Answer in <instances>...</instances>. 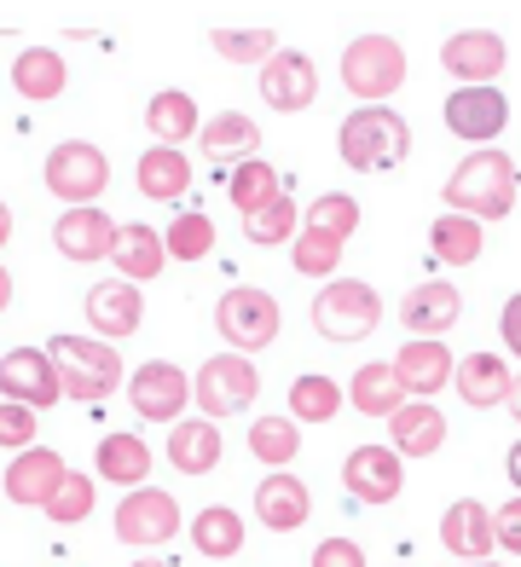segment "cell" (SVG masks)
I'll list each match as a JSON object with an SVG mask.
<instances>
[{
	"label": "cell",
	"instance_id": "cell-1",
	"mask_svg": "<svg viewBox=\"0 0 521 567\" xmlns=\"http://www.w3.org/2000/svg\"><path fill=\"white\" fill-rule=\"evenodd\" d=\"M515 163L504 157V151H476V157H463L452 168V179L440 186V197H447V215H469V220H504L515 209Z\"/></svg>",
	"mask_w": 521,
	"mask_h": 567
},
{
	"label": "cell",
	"instance_id": "cell-2",
	"mask_svg": "<svg viewBox=\"0 0 521 567\" xmlns=\"http://www.w3.org/2000/svg\"><path fill=\"white\" fill-rule=\"evenodd\" d=\"M336 145H343V163L354 174H395L411 157V127H406L400 111H388V105H359L343 122Z\"/></svg>",
	"mask_w": 521,
	"mask_h": 567
},
{
	"label": "cell",
	"instance_id": "cell-3",
	"mask_svg": "<svg viewBox=\"0 0 521 567\" xmlns=\"http://www.w3.org/2000/svg\"><path fill=\"white\" fill-rule=\"evenodd\" d=\"M47 359H52V371H59L64 400L99 405V400H111L122 389V359H116L111 342H99V337H52Z\"/></svg>",
	"mask_w": 521,
	"mask_h": 567
},
{
	"label": "cell",
	"instance_id": "cell-4",
	"mask_svg": "<svg viewBox=\"0 0 521 567\" xmlns=\"http://www.w3.org/2000/svg\"><path fill=\"white\" fill-rule=\"evenodd\" d=\"M377 324H382V296L359 278H330L313 296V330L325 342H365Z\"/></svg>",
	"mask_w": 521,
	"mask_h": 567
},
{
	"label": "cell",
	"instance_id": "cell-5",
	"mask_svg": "<svg viewBox=\"0 0 521 567\" xmlns=\"http://www.w3.org/2000/svg\"><path fill=\"white\" fill-rule=\"evenodd\" d=\"M406 82V47L395 35H359L343 53V87L359 105H382L388 93Z\"/></svg>",
	"mask_w": 521,
	"mask_h": 567
},
{
	"label": "cell",
	"instance_id": "cell-6",
	"mask_svg": "<svg viewBox=\"0 0 521 567\" xmlns=\"http://www.w3.org/2000/svg\"><path fill=\"white\" fill-rule=\"evenodd\" d=\"M215 324H221V337L232 353H255V348H267L278 342V301L267 290H255V284H232V290L215 301Z\"/></svg>",
	"mask_w": 521,
	"mask_h": 567
},
{
	"label": "cell",
	"instance_id": "cell-7",
	"mask_svg": "<svg viewBox=\"0 0 521 567\" xmlns=\"http://www.w3.org/2000/svg\"><path fill=\"white\" fill-rule=\"evenodd\" d=\"M111 186V163L104 151L88 145V140H64L47 151V192L64 197L70 209H93V197Z\"/></svg>",
	"mask_w": 521,
	"mask_h": 567
},
{
	"label": "cell",
	"instance_id": "cell-8",
	"mask_svg": "<svg viewBox=\"0 0 521 567\" xmlns=\"http://www.w3.org/2000/svg\"><path fill=\"white\" fill-rule=\"evenodd\" d=\"M255 394H260V377H255V365L244 353H215L192 382V400L203 411V423H221V417H232V411H249Z\"/></svg>",
	"mask_w": 521,
	"mask_h": 567
},
{
	"label": "cell",
	"instance_id": "cell-9",
	"mask_svg": "<svg viewBox=\"0 0 521 567\" xmlns=\"http://www.w3.org/2000/svg\"><path fill=\"white\" fill-rule=\"evenodd\" d=\"M180 533V504L156 486H134L122 504H116V538L134 550H156Z\"/></svg>",
	"mask_w": 521,
	"mask_h": 567
},
{
	"label": "cell",
	"instance_id": "cell-10",
	"mask_svg": "<svg viewBox=\"0 0 521 567\" xmlns=\"http://www.w3.org/2000/svg\"><path fill=\"white\" fill-rule=\"evenodd\" d=\"M0 400L23 405V411H47V405L64 400L59 371H52L47 348H12L7 359H0Z\"/></svg>",
	"mask_w": 521,
	"mask_h": 567
},
{
	"label": "cell",
	"instance_id": "cell-11",
	"mask_svg": "<svg viewBox=\"0 0 521 567\" xmlns=\"http://www.w3.org/2000/svg\"><path fill=\"white\" fill-rule=\"evenodd\" d=\"M463 319V296L458 284L447 278H429V284H411L406 301H400V324H406V342H440L447 330Z\"/></svg>",
	"mask_w": 521,
	"mask_h": 567
},
{
	"label": "cell",
	"instance_id": "cell-12",
	"mask_svg": "<svg viewBox=\"0 0 521 567\" xmlns=\"http://www.w3.org/2000/svg\"><path fill=\"white\" fill-rule=\"evenodd\" d=\"M260 99L284 116L307 111L313 99H319V70H313V59L296 53V47H278V53L260 64Z\"/></svg>",
	"mask_w": 521,
	"mask_h": 567
},
{
	"label": "cell",
	"instance_id": "cell-13",
	"mask_svg": "<svg viewBox=\"0 0 521 567\" xmlns=\"http://www.w3.org/2000/svg\"><path fill=\"white\" fill-rule=\"evenodd\" d=\"M343 486L354 504H395L406 486V463L388 446H354L343 457Z\"/></svg>",
	"mask_w": 521,
	"mask_h": 567
},
{
	"label": "cell",
	"instance_id": "cell-14",
	"mask_svg": "<svg viewBox=\"0 0 521 567\" xmlns=\"http://www.w3.org/2000/svg\"><path fill=\"white\" fill-rule=\"evenodd\" d=\"M440 64H447L458 82L487 87L492 75H504L510 47H504V35H492V30H463V35H447V41H440Z\"/></svg>",
	"mask_w": 521,
	"mask_h": 567
},
{
	"label": "cell",
	"instance_id": "cell-15",
	"mask_svg": "<svg viewBox=\"0 0 521 567\" xmlns=\"http://www.w3.org/2000/svg\"><path fill=\"white\" fill-rule=\"evenodd\" d=\"M52 244H59L64 261L88 267V261H111L116 249V220L104 209H64L59 220H52Z\"/></svg>",
	"mask_w": 521,
	"mask_h": 567
},
{
	"label": "cell",
	"instance_id": "cell-16",
	"mask_svg": "<svg viewBox=\"0 0 521 567\" xmlns=\"http://www.w3.org/2000/svg\"><path fill=\"white\" fill-rule=\"evenodd\" d=\"M504 122H510V99L499 87H458L447 99V127H452L458 140L487 145V140L504 134Z\"/></svg>",
	"mask_w": 521,
	"mask_h": 567
},
{
	"label": "cell",
	"instance_id": "cell-17",
	"mask_svg": "<svg viewBox=\"0 0 521 567\" xmlns=\"http://www.w3.org/2000/svg\"><path fill=\"white\" fill-rule=\"evenodd\" d=\"M127 394H134V411L145 423H174L192 400V382L180 377V365H168V359H151V365L134 371V389Z\"/></svg>",
	"mask_w": 521,
	"mask_h": 567
},
{
	"label": "cell",
	"instance_id": "cell-18",
	"mask_svg": "<svg viewBox=\"0 0 521 567\" xmlns=\"http://www.w3.org/2000/svg\"><path fill=\"white\" fill-rule=\"evenodd\" d=\"M88 324L99 330V342H116V337H134L145 324V301H140V284H122V278H104L88 290Z\"/></svg>",
	"mask_w": 521,
	"mask_h": 567
},
{
	"label": "cell",
	"instance_id": "cell-19",
	"mask_svg": "<svg viewBox=\"0 0 521 567\" xmlns=\"http://www.w3.org/2000/svg\"><path fill=\"white\" fill-rule=\"evenodd\" d=\"M59 481H64V457L52 446H30L7 463V498L23 509H47L52 493H59Z\"/></svg>",
	"mask_w": 521,
	"mask_h": 567
},
{
	"label": "cell",
	"instance_id": "cell-20",
	"mask_svg": "<svg viewBox=\"0 0 521 567\" xmlns=\"http://www.w3.org/2000/svg\"><path fill=\"white\" fill-rule=\"evenodd\" d=\"M440 446H447V417H440L429 400H406L395 417H388V452L400 463L406 457H435Z\"/></svg>",
	"mask_w": 521,
	"mask_h": 567
},
{
	"label": "cell",
	"instance_id": "cell-21",
	"mask_svg": "<svg viewBox=\"0 0 521 567\" xmlns=\"http://www.w3.org/2000/svg\"><path fill=\"white\" fill-rule=\"evenodd\" d=\"M388 365H395L406 400H411V394L429 400V394H440V389L452 382V365H458V359L447 353V342H406L395 359H388Z\"/></svg>",
	"mask_w": 521,
	"mask_h": 567
},
{
	"label": "cell",
	"instance_id": "cell-22",
	"mask_svg": "<svg viewBox=\"0 0 521 567\" xmlns=\"http://www.w3.org/2000/svg\"><path fill=\"white\" fill-rule=\"evenodd\" d=\"M440 545L463 561H487V550H499V538H492V509L481 498H458L440 515Z\"/></svg>",
	"mask_w": 521,
	"mask_h": 567
},
{
	"label": "cell",
	"instance_id": "cell-23",
	"mask_svg": "<svg viewBox=\"0 0 521 567\" xmlns=\"http://www.w3.org/2000/svg\"><path fill=\"white\" fill-rule=\"evenodd\" d=\"M307 509H313V493H307V481H296L290 470H273L267 481L255 486V515L273 533H296L307 522Z\"/></svg>",
	"mask_w": 521,
	"mask_h": 567
},
{
	"label": "cell",
	"instance_id": "cell-24",
	"mask_svg": "<svg viewBox=\"0 0 521 567\" xmlns=\"http://www.w3.org/2000/svg\"><path fill=\"white\" fill-rule=\"evenodd\" d=\"M163 231H151V226H116V249H111V267L122 272V284H145L163 272Z\"/></svg>",
	"mask_w": 521,
	"mask_h": 567
},
{
	"label": "cell",
	"instance_id": "cell-25",
	"mask_svg": "<svg viewBox=\"0 0 521 567\" xmlns=\"http://www.w3.org/2000/svg\"><path fill=\"white\" fill-rule=\"evenodd\" d=\"M145 127L156 134V145H168V151H180L186 140H197V127H203V116H197V99L192 93H180V87H163L145 105Z\"/></svg>",
	"mask_w": 521,
	"mask_h": 567
},
{
	"label": "cell",
	"instance_id": "cell-26",
	"mask_svg": "<svg viewBox=\"0 0 521 567\" xmlns=\"http://www.w3.org/2000/svg\"><path fill=\"white\" fill-rule=\"evenodd\" d=\"M168 463L180 475H208L221 463V429L203 417H180L168 429Z\"/></svg>",
	"mask_w": 521,
	"mask_h": 567
},
{
	"label": "cell",
	"instance_id": "cell-27",
	"mask_svg": "<svg viewBox=\"0 0 521 567\" xmlns=\"http://www.w3.org/2000/svg\"><path fill=\"white\" fill-rule=\"evenodd\" d=\"M93 470H99V481H116V486L134 493V486H145V475H151V446L140 441V434H104Z\"/></svg>",
	"mask_w": 521,
	"mask_h": 567
},
{
	"label": "cell",
	"instance_id": "cell-28",
	"mask_svg": "<svg viewBox=\"0 0 521 567\" xmlns=\"http://www.w3.org/2000/svg\"><path fill=\"white\" fill-rule=\"evenodd\" d=\"M197 140H203V151H208L215 163H249L255 145H260V127H255L244 111H221V116H208V122L197 127Z\"/></svg>",
	"mask_w": 521,
	"mask_h": 567
},
{
	"label": "cell",
	"instance_id": "cell-29",
	"mask_svg": "<svg viewBox=\"0 0 521 567\" xmlns=\"http://www.w3.org/2000/svg\"><path fill=\"white\" fill-rule=\"evenodd\" d=\"M140 192L151 203H180V192L192 186V163H186V151H168V145H151L145 157H140Z\"/></svg>",
	"mask_w": 521,
	"mask_h": 567
},
{
	"label": "cell",
	"instance_id": "cell-30",
	"mask_svg": "<svg viewBox=\"0 0 521 567\" xmlns=\"http://www.w3.org/2000/svg\"><path fill=\"white\" fill-rule=\"evenodd\" d=\"M348 400H354V411H365V417H395V411L406 405V389H400L395 365L382 359V365H359L354 371Z\"/></svg>",
	"mask_w": 521,
	"mask_h": 567
},
{
	"label": "cell",
	"instance_id": "cell-31",
	"mask_svg": "<svg viewBox=\"0 0 521 567\" xmlns=\"http://www.w3.org/2000/svg\"><path fill=\"white\" fill-rule=\"evenodd\" d=\"M12 87L23 99H35V105L59 99L64 93V59L52 53V47H23V53L12 59Z\"/></svg>",
	"mask_w": 521,
	"mask_h": 567
},
{
	"label": "cell",
	"instance_id": "cell-32",
	"mask_svg": "<svg viewBox=\"0 0 521 567\" xmlns=\"http://www.w3.org/2000/svg\"><path fill=\"white\" fill-rule=\"evenodd\" d=\"M504 389H510V371H504V359L499 353H469L463 365H458V400L463 405H504Z\"/></svg>",
	"mask_w": 521,
	"mask_h": 567
},
{
	"label": "cell",
	"instance_id": "cell-33",
	"mask_svg": "<svg viewBox=\"0 0 521 567\" xmlns=\"http://www.w3.org/2000/svg\"><path fill=\"white\" fill-rule=\"evenodd\" d=\"M278 192H284V186H278V168L260 163V157H249V163H238V168L226 174V197H232V209H238L244 220L267 209Z\"/></svg>",
	"mask_w": 521,
	"mask_h": 567
},
{
	"label": "cell",
	"instance_id": "cell-34",
	"mask_svg": "<svg viewBox=\"0 0 521 567\" xmlns=\"http://www.w3.org/2000/svg\"><path fill=\"white\" fill-rule=\"evenodd\" d=\"M192 545H197L203 556H238V550H244V515H238V509H226V504L197 509Z\"/></svg>",
	"mask_w": 521,
	"mask_h": 567
},
{
	"label": "cell",
	"instance_id": "cell-35",
	"mask_svg": "<svg viewBox=\"0 0 521 567\" xmlns=\"http://www.w3.org/2000/svg\"><path fill=\"white\" fill-rule=\"evenodd\" d=\"M429 249H435L440 267H469L481 255V226L469 215H440L429 226Z\"/></svg>",
	"mask_w": 521,
	"mask_h": 567
},
{
	"label": "cell",
	"instance_id": "cell-36",
	"mask_svg": "<svg viewBox=\"0 0 521 567\" xmlns=\"http://www.w3.org/2000/svg\"><path fill=\"white\" fill-rule=\"evenodd\" d=\"M302 434H296V417H255L249 423V452L267 463V470H284L296 457Z\"/></svg>",
	"mask_w": 521,
	"mask_h": 567
},
{
	"label": "cell",
	"instance_id": "cell-37",
	"mask_svg": "<svg viewBox=\"0 0 521 567\" xmlns=\"http://www.w3.org/2000/svg\"><path fill=\"white\" fill-rule=\"evenodd\" d=\"M290 261L302 278H330L336 261H343V244L330 238V231H313V226H296V238H290Z\"/></svg>",
	"mask_w": 521,
	"mask_h": 567
},
{
	"label": "cell",
	"instance_id": "cell-38",
	"mask_svg": "<svg viewBox=\"0 0 521 567\" xmlns=\"http://www.w3.org/2000/svg\"><path fill=\"white\" fill-rule=\"evenodd\" d=\"M290 411L302 423H330L336 411H343V389H336L330 377H296L290 382Z\"/></svg>",
	"mask_w": 521,
	"mask_h": 567
},
{
	"label": "cell",
	"instance_id": "cell-39",
	"mask_svg": "<svg viewBox=\"0 0 521 567\" xmlns=\"http://www.w3.org/2000/svg\"><path fill=\"white\" fill-rule=\"evenodd\" d=\"M296 220H302V215H296V197H290V192H278L267 209L244 220V231H249V244L273 249V244H290V238H296Z\"/></svg>",
	"mask_w": 521,
	"mask_h": 567
},
{
	"label": "cell",
	"instance_id": "cell-40",
	"mask_svg": "<svg viewBox=\"0 0 521 567\" xmlns=\"http://www.w3.org/2000/svg\"><path fill=\"white\" fill-rule=\"evenodd\" d=\"M302 226L330 231L336 244H348L354 231H359V203H354L348 192H325V197H313V209H307V220H302Z\"/></svg>",
	"mask_w": 521,
	"mask_h": 567
},
{
	"label": "cell",
	"instance_id": "cell-41",
	"mask_svg": "<svg viewBox=\"0 0 521 567\" xmlns=\"http://www.w3.org/2000/svg\"><path fill=\"white\" fill-rule=\"evenodd\" d=\"M208 249H215V220H208V215H180V220H168L163 255H174V261H203Z\"/></svg>",
	"mask_w": 521,
	"mask_h": 567
},
{
	"label": "cell",
	"instance_id": "cell-42",
	"mask_svg": "<svg viewBox=\"0 0 521 567\" xmlns=\"http://www.w3.org/2000/svg\"><path fill=\"white\" fill-rule=\"evenodd\" d=\"M41 515H47V522H59V527L88 522V515H93V481H88L82 470H64L59 493H52V504H47Z\"/></svg>",
	"mask_w": 521,
	"mask_h": 567
},
{
	"label": "cell",
	"instance_id": "cell-43",
	"mask_svg": "<svg viewBox=\"0 0 521 567\" xmlns=\"http://www.w3.org/2000/svg\"><path fill=\"white\" fill-rule=\"evenodd\" d=\"M208 41H215V53L226 64H267L278 53V35L273 30H215Z\"/></svg>",
	"mask_w": 521,
	"mask_h": 567
},
{
	"label": "cell",
	"instance_id": "cell-44",
	"mask_svg": "<svg viewBox=\"0 0 521 567\" xmlns=\"http://www.w3.org/2000/svg\"><path fill=\"white\" fill-rule=\"evenodd\" d=\"M0 446H7V452H30L35 446V411L0 400Z\"/></svg>",
	"mask_w": 521,
	"mask_h": 567
},
{
	"label": "cell",
	"instance_id": "cell-45",
	"mask_svg": "<svg viewBox=\"0 0 521 567\" xmlns=\"http://www.w3.org/2000/svg\"><path fill=\"white\" fill-rule=\"evenodd\" d=\"M313 567H365V550L354 538H325V545L313 550Z\"/></svg>",
	"mask_w": 521,
	"mask_h": 567
},
{
	"label": "cell",
	"instance_id": "cell-46",
	"mask_svg": "<svg viewBox=\"0 0 521 567\" xmlns=\"http://www.w3.org/2000/svg\"><path fill=\"white\" fill-rule=\"evenodd\" d=\"M492 538H499L504 550H515V556H521V498H510L499 515H492Z\"/></svg>",
	"mask_w": 521,
	"mask_h": 567
},
{
	"label": "cell",
	"instance_id": "cell-47",
	"mask_svg": "<svg viewBox=\"0 0 521 567\" xmlns=\"http://www.w3.org/2000/svg\"><path fill=\"white\" fill-rule=\"evenodd\" d=\"M499 330H504V348L521 359V290L504 301V313H499Z\"/></svg>",
	"mask_w": 521,
	"mask_h": 567
},
{
	"label": "cell",
	"instance_id": "cell-48",
	"mask_svg": "<svg viewBox=\"0 0 521 567\" xmlns=\"http://www.w3.org/2000/svg\"><path fill=\"white\" fill-rule=\"evenodd\" d=\"M504 405H510V417L521 423V371L510 377V389H504Z\"/></svg>",
	"mask_w": 521,
	"mask_h": 567
},
{
	"label": "cell",
	"instance_id": "cell-49",
	"mask_svg": "<svg viewBox=\"0 0 521 567\" xmlns=\"http://www.w3.org/2000/svg\"><path fill=\"white\" fill-rule=\"evenodd\" d=\"M510 486H515V498H521V441L510 446Z\"/></svg>",
	"mask_w": 521,
	"mask_h": 567
},
{
	"label": "cell",
	"instance_id": "cell-50",
	"mask_svg": "<svg viewBox=\"0 0 521 567\" xmlns=\"http://www.w3.org/2000/svg\"><path fill=\"white\" fill-rule=\"evenodd\" d=\"M7 307H12V272L0 267V313H7Z\"/></svg>",
	"mask_w": 521,
	"mask_h": 567
},
{
	"label": "cell",
	"instance_id": "cell-51",
	"mask_svg": "<svg viewBox=\"0 0 521 567\" xmlns=\"http://www.w3.org/2000/svg\"><path fill=\"white\" fill-rule=\"evenodd\" d=\"M7 238H12V209L0 203V244H7Z\"/></svg>",
	"mask_w": 521,
	"mask_h": 567
},
{
	"label": "cell",
	"instance_id": "cell-52",
	"mask_svg": "<svg viewBox=\"0 0 521 567\" xmlns=\"http://www.w3.org/2000/svg\"><path fill=\"white\" fill-rule=\"evenodd\" d=\"M134 567H168V561H151V556H145V561H134Z\"/></svg>",
	"mask_w": 521,
	"mask_h": 567
},
{
	"label": "cell",
	"instance_id": "cell-53",
	"mask_svg": "<svg viewBox=\"0 0 521 567\" xmlns=\"http://www.w3.org/2000/svg\"><path fill=\"white\" fill-rule=\"evenodd\" d=\"M469 567H499V561H469Z\"/></svg>",
	"mask_w": 521,
	"mask_h": 567
},
{
	"label": "cell",
	"instance_id": "cell-54",
	"mask_svg": "<svg viewBox=\"0 0 521 567\" xmlns=\"http://www.w3.org/2000/svg\"><path fill=\"white\" fill-rule=\"evenodd\" d=\"M400 567H406V561H400Z\"/></svg>",
	"mask_w": 521,
	"mask_h": 567
}]
</instances>
